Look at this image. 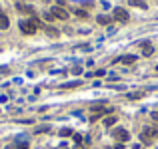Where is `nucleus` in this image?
<instances>
[{"label": "nucleus", "mask_w": 158, "mask_h": 149, "mask_svg": "<svg viewBox=\"0 0 158 149\" xmlns=\"http://www.w3.org/2000/svg\"><path fill=\"white\" fill-rule=\"evenodd\" d=\"M36 28H38V20H36V18H30V20H22V22H20L22 34H34Z\"/></svg>", "instance_id": "1"}, {"label": "nucleus", "mask_w": 158, "mask_h": 149, "mask_svg": "<svg viewBox=\"0 0 158 149\" xmlns=\"http://www.w3.org/2000/svg\"><path fill=\"white\" fill-rule=\"evenodd\" d=\"M112 18L114 20H118V22H128V12L124 10V8H114V12H112Z\"/></svg>", "instance_id": "2"}, {"label": "nucleus", "mask_w": 158, "mask_h": 149, "mask_svg": "<svg viewBox=\"0 0 158 149\" xmlns=\"http://www.w3.org/2000/svg\"><path fill=\"white\" fill-rule=\"evenodd\" d=\"M114 139L120 141V143H124V141H128V139H130V133H128L124 127H118V129H114Z\"/></svg>", "instance_id": "3"}, {"label": "nucleus", "mask_w": 158, "mask_h": 149, "mask_svg": "<svg viewBox=\"0 0 158 149\" xmlns=\"http://www.w3.org/2000/svg\"><path fill=\"white\" fill-rule=\"evenodd\" d=\"M156 135H158V131H156V129H152V127H148V129H144V131H142V135H140V139H142L144 143H148V141H150L152 137H156Z\"/></svg>", "instance_id": "4"}, {"label": "nucleus", "mask_w": 158, "mask_h": 149, "mask_svg": "<svg viewBox=\"0 0 158 149\" xmlns=\"http://www.w3.org/2000/svg\"><path fill=\"white\" fill-rule=\"evenodd\" d=\"M50 12L54 14V18H60V20H68V12H66L64 8H60V6H54Z\"/></svg>", "instance_id": "5"}, {"label": "nucleus", "mask_w": 158, "mask_h": 149, "mask_svg": "<svg viewBox=\"0 0 158 149\" xmlns=\"http://www.w3.org/2000/svg\"><path fill=\"white\" fill-rule=\"evenodd\" d=\"M16 10H18V12H24V14H32V12H34V8H32L30 4H22V2L16 4Z\"/></svg>", "instance_id": "6"}, {"label": "nucleus", "mask_w": 158, "mask_h": 149, "mask_svg": "<svg viewBox=\"0 0 158 149\" xmlns=\"http://www.w3.org/2000/svg\"><path fill=\"white\" fill-rule=\"evenodd\" d=\"M114 62H122V64H134L136 62V56H122V58H118V60H114Z\"/></svg>", "instance_id": "7"}, {"label": "nucleus", "mask_w": 158, "mask_h": 149, "mask_svg": "<svg viewBox=\"0 0 158 149\" xmlns=\"http://www.w3.org/2000/svg\"><path fill=\"white\" fill-rule=\"evenodd\" d=\"M130 6H136V8H142V10L148 8V4H146L144 0H130Z\"/></svg>", "instance_id": "8"}, {"label": "nucleus", "mask_w": 158, "mask_h": 149, "mask_svg": "<svg viewBox=\"0 0 158 149\" xmlns=\"http://www.w3.org/2000/svg\"><path fill=\"white\" fill-rule=\"evenodd\" d=\"M8 24H10V22H8V16H6V14H0V30H6Z\"/></svg>", "instance_id": "9"}, {"label": "nucleus", "mask_w": 158, "mask_h": 149, "mask_svg": "<svg viewBox=\"0 0 158 149\" xmlns=\"http://www.w3.org/2000/svg\"><path fill=\"white\" fill-rule=\"evenodd\" d=\"M144 96H146V92H132V94H128V100H140Z\"/></svg>", "instance_id": "10"}, {"label": "nucleus", "mask_w": 158, "mask_h": 149, "mask_svg": "<svg viewBox=\"0 0 158 149\" xmlns=\"http://www.w3.org/2000/svg\"><path fill=\"white\" fill-rule=\"evenodd\" d=\"M114 123H116V115H108V117L104 119V125H106V127H112Z\"/></svg>", "instance_id": "11"}, {"label": "nucleus", "mask_w": 158, "mask_h": 149, "mask_svg": "<svg viewBox=\"0 0 158 149\" xmlns=\"http://www.w3.org/2000/svg\"><path fill=\"white\" fill-rule=\"evenodd\" d=\"M80 84H82V82H78V80H76V82H68V84H62V90H70V88H78Z\"/></svg>", "instance_id": "12"}, {"label": "nucleus", "mask_w": 158, "mask_h": 149, "mask_svg": "<svg viewBox=\"0 0 158 149\" xmlns=\"http://www.w3.org/2000/svg\"><path fill=\"white\" fill-rule=\"evenodd\" d=\"M110 20H112V18H110V16H104V14L98 16V24H104V26H106V24H110Z\"/></svg>", "instance_id": "13"}, {"label": "nucleus", "mask_w": 158, "mask_h": 149, "mask_svg": "<svg viewBox=\"0 0 158 149\" xmlns=\"http://www.w3.org/2000/svg\"><path fill=\"white\" fill-rule=\"evenodd\" d=\"M58 133H60V137H70V135H72V129H70V127H64V129H60Z\"/></svg>", "instance_id": "14"}, {"label": "nucleus", "mask_w": 158, "mask_h": 149, "mask_svg": "<svg viewBox=\"0 0 158 149\" xmlns=\"http://www.w3.org/2000/svg\"><path fill=\"white\" fill-rule=\"evenodd\" d=\"M142 54H144V56H150V54H152V46H150L148 42L144 44V48H142Z\"/></svg>", "instance_id": "15"}, {"label": "nucleus", "mask_w": 158, "mask_h": 149, "mask_svg": "<svg viewBox=\"0 0 158 149\" xmlns=\"http://www.w3.org/2000/svg\"><path fill=\"white\" fill-rule=\"evenodd\" d=\"M76 16H80V18H86V16H88V12L80 8V10H76Z\"/></svg>", "instance_id": "16"}, {"label": "nucleus", "mask_w": 158, "mask_h": 149, "mask_svg": "<svg viewBox=\"0 0 158 149\" xmlns=\"http://www.w3.org/2000/svg\"><path fill=\"white\" fill-rule=\"evenodd\" d=\"M48 129H50L48 125H42V127H38V129H36L34 133H44V131H48Z\"/></svg>", "instance_id": "17"}, {"label": "nucleus", "mask_w": 158, "mask_h": 149, "mask_svg": "<svg viewBox=\"0 0 158 149\" xmlns=\"http://www.w3.org/2000/svg\"><path fill=\"white\" fill-rule=\"evenodd\" d=\"M44 18H46V20H50V22H52V20H54V14H52V12H44Z\"/></svg>", "instance_id": "18"}, {"label": "nucleus", "mask_w": 158, "mask_h": 149, "mask_svg": "<svg viewBox=\"0 0 158 149\" xmlns=\"http://www.w3.org/2000/svg\"><path fill=\"white\" fill-rule=\"evenodd\" d=\"M16 149H28V143H26V141H22V143H18V145H16Z\"/></svg>", "instance_id": "19"}, {"label": "nucleus", "mask_w": 158, "mask_h": 149, "mask_svg": "<svg viewBox=\"0 0 158 149\" xmlns=\"http://www.w3.org/2000/svg\"><path fill=\"white\" fill-rule=\"evenodd\" d=\"M46 32H48V36H56V34H58L54 28H46Z\"/></svg>", "instance_id": "20"}, {"label": "nucleus", "mask_w": 158, "mask_h": 149, "mask_svg": "<svg viewBox=\"0 0 158 149\" xmlns=\"http://www.w3.org/2000/svg\"><path fill=\"white\" fill-rule=\"evenodd\" d=\"M106 74V72H104V70H96V72H94V76H96V78H102V76Z\"/></svg>", "instance_id": "21"}, {"label": "nucleus", "mask_w": 158, "mask_h": 149, "mask_svg": "<svg viewBox=\"0 0 158 149\" xmlns=\"http://www.w3.org/2000/svg\"><path fill=\"white\" fill-rule=\"evenodd\" d=\"M72 74H76V76L82 74V68H78V66H76V68H72Z\"/></svg>", "instance_id": "22"}, {"label": "nucleus", "mask_w": 158, "mask_h": 149, "mask_svg": "<svg viewBox=\"0 0 158 149\" xmlns=\"http://www.w3.org/2000/svg\"><path fill=\"white\" fill-rule=\"evenodd\" d=\"M74 141H76V143H80V141H82V135H78V133H74Z\"/></svg>", "instance_id": "23"}, {"label": "nucleus", "mask_w": 158, "mask_h": 149, "mask_svg": "<svg viewBox=\"0 0 158 149\" xmlns=\"http://www.w3.org/2000/svg\"><path fill=\"white\" fill-rule=\"evenodd\" d=\"M60 149H68V147H66V145H60Z\"/></svg>", "instance_id": "24"}, {"label": "nucleus", "mask_w": 158, "mask_h": 149, "mask_svg": "<svg viewBox=\"0 0 158 149\" xmlns=\"http://www.w3.org/2000/svg\"><path fill=\"white\" fill-rule=\"evenodd\" d=\"M156 70H158V66H156Z\"/></svg>", "instance_id": "25"}]
</instances>
